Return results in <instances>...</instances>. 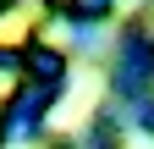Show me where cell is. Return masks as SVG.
<instances>
[{
	"label": "cell",
	"instance_id": "obj_1",
	"mask_svg": "<svg viewBox=\"0 0 154 149\" xmlns=\"http://www.w3.org/2000/svg\"><path fill=\"white\" fill-rule=\"evenodd\" d=\"M94 94H99V78H94V72H83V78H77V94L66 100V110H55V127H77V122L88 116Z\"/></svg>",
	"mask_w": 154,
	"mask_h": 149
}]
</instances>
